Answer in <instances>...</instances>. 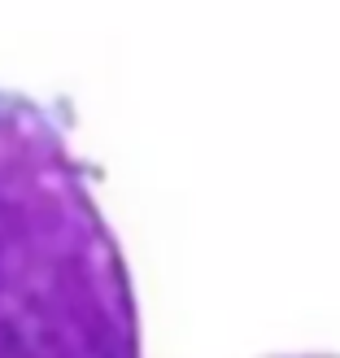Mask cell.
Masks as SVG:
<instances>
[{
  "mask_svg": "<svg viewBox=\"0 0 340 358\" xmlns=\"http://www.w3.org/2000/svg\"><path fill=\"white\" fill-rule=\"evenodd\" d=\"M0 358H140L127 258L66 131L0 92Z\"/></svg>",
  "mask_w": 340,
  "mask_h": 358,
  "instance_id": "6da1fadb",
  "label": "cell"
}]
</instances>
